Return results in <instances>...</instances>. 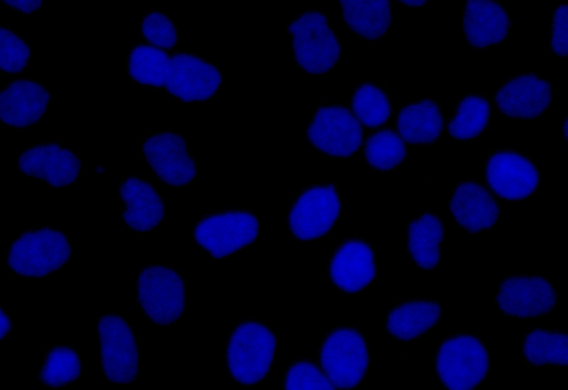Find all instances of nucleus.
Masks as SVG:
<instances>
[{
  "label": "nucleus",
  "instance_id": "nucleus-13",
  "mask_svg": "<svg viewBox=\"0 0 568 390\" xmlns=\"http://www.w3.org/2000/svg\"><path fill=\"white\" fill-rule=\"evenodd\" d=\"M485 178L497 196L519 202L534 194L540 175L530 158L513 150H497L485 163Z\"/></svg>",
  "mask_w": 568,
  "mask_h": 390
},
{
  "label": "nucleus",
  "instance_id": "nucleus-33",
  "mask_svg": "<svg viewBox=\"0 0 568 390\" xmlns=\"http://www.w3.org/2000/svg\"><path fill=\"white\" fill-rule=\"evenodd\" d=\"M283 388L296 389H334L335 387L323 370L311 360L293 362L286 370Z\"/></svg>",
  "mask_w": 568,
  "mask_h": 390
},
{
  "label": "nucleus",
  "instance_id": "nucleus-23",
  "mask_svg": "<svg viewBox=\"0 0 568 390\" xmlns=\"http://www.w3.org/2000/svg\"><path fill=\"white\" fill-rule=\"evenodd\" d=\"M442 308L435 300L410 299L395 305L386 316L385 329L396 339L409 341L439 320Z\"/></svg>",
  "mask_w": 568,
  "mask_h": 390
},
{
  "label": "nucleus",
  "instance_id": "nucleus-29",
  "mask_svg": "<svg viewBox=\"0 0 568 390\" xmlns=\"http://www.w3.org/2000/svg\"><path fill=\"white\" fill-rule=\"evenodd\" d=\"M351 106L355 117L368 129L384 125L392 112V104L386 93L369 81L361 83L354 90Z\"/></svg>",
  "mask_w": 568,
  "mask_h": 390
},
{
  "label": "nucleus",
  "instance_id": "nucleus-7",
  "mask_svg": "<svg viewBox=\"0 0 568 390\" xmlns=\"http://www.w3.org/2000/svg\"><path fill=\"white\" fill-rule=\"evenodd\" d=\"M258 228V218L250 211H222L202 217L193 238L212 257L224 258L255 242Z\"/></svg>",
  "mask_w": 568,
  "mask_h": 390
},
{
  "label": "nucleus",
  "instance_id": "nucleus-21",
  "mask_svg": "<svg viewBox=\"0 0 568 390\" xmlns=\"http://www.w3.org/2000/svg\"><path fill=\"white\" fill-rule=\"evenodd\" d=\"M119 197L122 202V219L132 230H152L164 216L162 199L146 179L125 177L119 186Z\"/></svg>",
  "mask_w": 568,
  "mask_h": 390
},
{
  "label": "nucleus",
  "instance_id": "nucleus-37",
  "mask_svg": "<svg viewBox=\"0 0 568 390\" xmlns=\"http://www.w3.org/2000/svg\"><path fill=\"white\" fill-rule=\"evenodd\" d=\"M11 328V320L6 311L0 307V340H2Z\"/></svg>",
  "mask_w": 568,
  "mask_h": 390
},
{
  "label": "nucleus",
  "instance_id": "nucleus-1",
  "mask_svg": "<svg viewBox=\"0 0 568 390\" xmlns=\"http://www.w3.org/2000/svg\"><path fill=\"white\" fill-rule=\"evenodd\" d=\"M276 351V337L264 322L247 319L230 333L226 365L231 377L246 386L256 384L270 372Z\"/></svg>",
  "mask_w": 568,
  "mask_h": 390
},
{
  "label": "nucleus",
  "instance_id": "nucleus-34",
  "mask_svg": "<svg viewBox=\"0 0 568 390\" xmlns=\"http://www.w3.org/2000/svg\"><path fill=\"white\" fill-rule=\"evenodd\" d=\"M141 34L153 47L173 49L178 42V30L164 13L149 11L141 21Z\"/></svg>",
  "mask_w": 568,
  "mask_h": 390
},
{
  "label": "nucleus",
  "instance_id": "nucleus-19",
  "mask_svg": "<svg viewBox=\"0 0 568 390\" xmlns=\"http://www.w3.org/2000/svg\"><path fill=\"white\" fill-rule=\"evenodd\" d=\"M50 93L36 80L18 79L0 91V121L24 129L40 121L50 102Z\"/></svg>",
  "mask_w": 568,
  "mask_h": 390
},
{
  "label": "nucleus",
  "instance_id": "nucleus-38",
  "mask_svg": "<svg viewBox=\"0 0 568 390\" xmlns=\"http://www.w3.org/2000/svg\"><path fill=\"white\" fill-rule=\"evenodd\" d=\"M409 7H420L426 4L429 0H397Z\"/></svg>",
  "mask_w": 568,
  "mask_h": 390
},
{
  "label": "nucleus",
  "instance_id": "nucleus-20",
  "mask_svg": "<svg viewBox=\"0 0 568 390\" xmlns=\"http://www.w3.org/2000/svg\"><path fill=\"white\" fill-rule=\"evenodd\" d=\"M510 18L497 0H466L463 30L467 42L485 49L503 42L509 33Z\"/></svg>",
  "mask_w": 568,
  "mask_h": 390
},
{
  "label": "nucleus",
  "instance_id": "nucleus-35",
  "mask_svg": "<svg viewBox=\"0 0 568 390\" xmlns=\"http://www.w3.org/2000/svg\"><path fill=\"white\" fill-rule=\"evenodd\" d=\"M568 8L566 3L557 7L552 16V25L550 30V45L552 51L565 58L568 51Z\"/></svg>",
  "mask_w": 568,
  "mask_h": 390
},
{
  "label": "nucleus",
  "instance_id": "nucleus-14",
  "mask_svg": "<svg viewBox=\"0 0 568 390\" xmlns=\"http://www.w3.org/2000/svg\"><path fill=\"white\" fill-rule=\"evenodd\" d=\"M495 301L506 316L534 318L547 315L557 301L550 281L537 275H511L500 281Z\"/></svg>",
  "mask_w": 568,
  "mask_h": 390
},
{
  "label": "nucleus",
  "instance_id": "nucleus-27",
  "mask_svg": "<svg viewBox=\"0 0 568 390\" xmlns=\"http://www.w3.org/2000/svg\"><path fill=\"white\" fill-rule=\"evenodd\" d=\"M490 110V102L486 98L476 94L464 96L447 125L448 134L458 141L476 138L487 126Z\"/></svg>",
  "mask_w": 568,
  "mask_h": 390
},
{
  "label": "nucleus",
  "instance_id": "nucleus-24",
  "mask_svg": "<svg viewBox=\"0 0 568 390\" xmlns=\"http://www.w3.org/2000/svg\"><path fill=\"white\" fill-rule=\"evenodd\" d=\"M342 18L359 38H382L392 22L389 0H338Z\"/></svg>",
  "mask_w": 568,
  "mask_h": 390
},
{
  "label": "nucleus",
  "instance_id": "nucleus-32",
  "mask_svg": "<svg viewBox=\"0 0 568 390\" xmlns=\"http://www.w3.org/2000/svg\"><path fill=\"white\" fill-rule=\"evenodd\" d=\"M30 57V45L14 31L0 25V70L19 73L24 70Z\"/></svg>",
  "mask_w": 568,
  "mask_h": 390
},
{
  "label": "nucleus",
  "instance_id": "nucleus-2",
  "mask_svg": "<svg viewBox=\"0 0 568 390\" xmlns=\"http://www.w3.org/2000/svg\"><path fill=\"white\" fill-rule=\"evenodd\" d=\"M490 358L484 342L470 332H458L437 347L435 371L440 383L450 390H469L489 371Z\"/></svg>",
  "mask_w": 568,
  "mask_h": 390
},
{
  "label": "nucleus",
  "instance_id": "nucleus-36",
  "mask_svg": "<svg viewBox=\"0 0 568 390\" xmlns=\"http://www.w3.org/2000/svg\"><path fill=\"white\" fill-rule=\"evenodd\" d=\"M0 1L3 2L4 4H7L8 7L14 9L17 11H20L22 13H26V14L37 11L43 2V0H0Z\"/></svg>",
  "mask_w": 568,
  "mask_h": 390
},
{
  "label": "nucleus",
  "instance_id": "nucleus-5",
  "mask_svg": "<svg viewBox=\"0 0 568 390\" xmlns=\"http://www.w3.org/2000/svg\"><path fill=\"white\" fill-rule=\"evenodd\" d=\"M318 361L335 388L356 387L363 380L369 363L365 336L348 326L332 329L321 343Z\"/></svg>",
  "mask_w": 568,
  "mask_h": 390
},
{
  "label": "nucleus",
  "instance_id": "nucleus-6",
  "mask_svg": "<svg viewBox=\"0 0 568 390\" xmlns=\"http://www.w3.org/2000/svg\"><path fill=\"white\" fill-rule=\"evenodd\" d=\"M136 298L139 307L151 321L172 325L185 308V283L171 267L148 265L138 273Z\"/></svg>",
  "mask_w": 568,
  "mask_h": 390
},
{
  "label": "nucleus",
  "instance_id": "nucleus-4",
  "mask_svg": "<svg viewBox=\"0 0 568 390\" xmlns=\"http://www.w3.org/2000/svg\"><path fill=\"white\" fill-rule=\"evenodd\" d=\"M287 31L292 37L293 58L303 71L324 74L335 66L342 49L324 13L307 10L288 24Z\"/></svg>",
  "mask_w": 568,
  "mask_h": 390
},
{
  "label": "nucleus",
  "instance_id": "nucleus-17",
  "mask_svg": "<svg viewBox=\"0 0 568 390\" xmlns=\"http://www.w3.org/2000/svg\"><path fill=\"white\" fill-rule=\"evenodd\" d=\"M17 165L22 174L53 186L71 185L81 171L80 158L57 143L30 145L21 152Z\"/></svg>",
  "mask_w": 568,
  "mask_h": 390
},
{
  "label": "nucleus",
  "instance_id": "nucleus-18",
  "mask_svg": "<svg viewBox=\"0 0 568 390\" xmlns=\"http://www.w3.org/2000/svg\"><path fill=\"white\" fill-rule=\"evenodd\" d=\"M449 209L458 226L469 233L490 229L498 220L500 207L488 189L476 181L458 183L449 199Z\"/></svg>",
  "mask_w": 568,
  "mask_h": 390
},
{
  "label": "nucleus",
  "instance_id": "nucleus-26",
  "mask_svg": "<svg viewBox=\"0 0 568 390\" xmlns=\"http://www.w3.org/2000/svg\"><path fill=\"white\" fill-rule=\"evenodd\" d=\"M525 359L532 366H566L567 333L537 328L526 335L521 343Z\"/></svg>",
  "mask_w": 568,
  "mask_h": 390
},
{
  "label": "nucleus",
  "instance_id": "nucleus-31",
  "mask_svg": "<svg viewBox=\"0 0 568 390\" xmlns=\"http://www.w3.org/2000/svg\"><path fill=\"white\" fill-rule=\"evenodd\" d=\"M81 369L79 352L71 346L57 345L47 352L39 378L44 386L57 388L78 379Z\"/></svg>",
  "mask_w": 568,
  "mask_h": 390
},
{
  "label": "nucleus",
  "instance_id": "nucleus-8",
  "mask_svg": "<svg viewBox=\"0 0 568 390\" xmlns=\"http://www.w3.org/2000/svg\"><path fill=\"white\" fill-rule=\"evenodd\" d=\"M100 363L112 383L132 382L140 369V352L129 322L119 315L104 314L97 325Z\"/></svg>",
  "mask_w": 568,
  "mask_h": 390
},
{
  "label": "nucleus",
  "instance_id": "nucleus-9",
  "mask_svg": "<svg viewBox=\"0 0 568 390\" xmlns=\"http://www.w3.org/2000/svg\"><path fill=\"white\" fill-rule=\"evenodd\" d=\"M342 202L333 184L312 185L292 202L286 224L298 240H312L326 235L335 225Z\"/></svg>",
  "mask_w": 568,
  "mask_h": 390
},
{
  "label": "nucleus",
  "instance_id": "nucleus-25",
  "mask_svg": "<svg viewBox=\"0 0 568 390\" xmlns=\"http://www.w3.org/2000/svg\"><path fill=\"white\" fill-rule=\"evenodd\" d=\"M444 227L433 213H424L407 227V246L412 259L423 270H432L440 257Z\"/></svg>",
  "mask_w": 568,
  "mask_h": 390
},
{
  "label": "nucleus",
  "instance_id": "nucleus-3",
  "mask_svg": "<svg viewBox=\"0 0 568 390\" xmlns=\"http://www.w3.org/2000/svg\"><path fill=\"white\" fill-rule=\"evenodd\" d=\"M72 255L68 237L61 230L30 229L14 239L7 253L8 267L20 277H44L61 269Z\"/></svg>",
  "mask_w": 568,
  "mask_h": 390
},
{
  "label": "nucleus",
  "instance_id": "nucleus-12",
  "mask_svg": "<svg viewBox=\"0 0 568 390\" xmlns=\"http://www.w3.org/2000/svg\"><path fill=\"white\" fill-rule=\"evenodd\" d=\"M222 84V73L202 57L178 52L170 57L164 89L184 102L211 99Z\"/></svg>",
  "mask_w": 568,
  "mask_h": 390
},
{
  "label": "nucleus",
  "instance_id": "nucleus-15",
  "mask_svg": "<svg viewBox=\"0 0 568 390\" xmlns=\"http://www.w3.org/2000/svg\"><path fill=\"white\" fill-rule=\"evenodd\" d=\"M328 277L334 287L345 294H357L376 277L375 254L361 238L346 239L332 254Z\"/></svg>",
  "mask_w": 568,
  "mask_h": 390
},
{
  "label": "nucleus",
  "instance_id": "nucleus-10",
  "mask_svg": "<svg viewBox=\"0 0 568 390\" xmlns=\"http://www.w3.org/2000/svg\"><path fill=\"white\" fill-rule=\"evenodd\" d=\"M306 137L324 155L348 157L359 150L364 130L346 106L326 104L314 113Z\"/></svg>",
  "mask_w": 568,
  "mask_h": 390
},
{
  "label": "nucleus",
  "instance_id": "nucleus-16",
  "mask_svg": "<svg viewBox=\"0 0 568 390\" xmlns=\"http://www.w3.org/2000/svg\"><path fill=\"white\" fill-rule=\"evenodd\" d=\"M552 85L534 73H523L504 83L494 102L501 114L521 120L536 119L549 107Z\"/></svg>",
  "mask_w": 568,
  "mask_h": 390
},
{
  "label": "nucleus",
  "instance_id": "nucleus-22",
  "mask_svg": "<svg viewBox=\"0 0 568 390\" xmlns=\"http://www.w3.org/2000/svg\"><path fill=\"white\" fill-rule=\"evenodd\" d=\"M443 126L440 107L428 98L404 105L396 121L398 135L407 144H432L438 138Z\"/></svg>",
  "mask_w": 568,
  "mask_h": 390
},
{
  "label": "nucleus",
  "instance_id": "nucleus-30",
  "mask_svg": "<svg viewBox=\"0 0 568 390\" xmlns=\"http://www.w3.org/2000/svg\"><path fill=\"white\" fill-rule=\"evenodd\" d=\"M367 164L377 171L394 170L406 157V145L393 130H378L368 135L364 147Z\"/></svg>",
  "mask_w": 568,
  "mask_h": 390
},
{
  "label": "nucleus",
  "instance_id": "nucleus-11",
  "mask_svg": "<svg viewBox=\"0 0 568 390\" xmlns=\"http://www.w3.org/2000/svg\"><path fill=\"white\" fill-rule=\"evenodd\" d=\"M142 154L160 181L171 187L189 184L197 175V165L185 140L173 131H158L141 146Z\"/></svg>",
  "mask_w": 568,
  "mask_h": 390
},
{
  "label": "nucleus",
  "instance_id": "nucleus-28",
  "mask_svg": "<svg viewBox=\"0 0 568 390\" xmlns=\"http://www.w3.org/2000/svg\"><path fill=\"white\" fill-rule=\"evenodd\" d=\"M171 54L149 44H135L128 57V72L138 83L164 88Z\"/></svg>",
  "mask_w": 568,
  "mask_h": 390
}]
</instances>
